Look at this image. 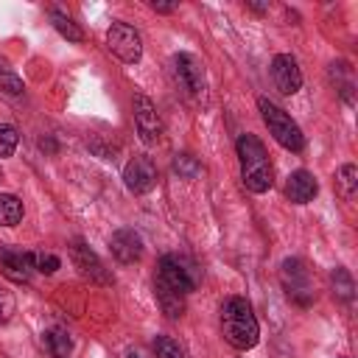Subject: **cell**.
Listing matches in <instances>:
<instances>
[{"label": "cell", "mask_w": 358, "mask_h": 358, "mask_svg": "<svg viewBox=\"0 0 358 358\" xmlns=\"http://www.w3.org/2000/svg\"><path fill=\"white\" fill-rule=\"evenodd\" d=\"M246 6H249L252 11H257V14H263V11L268 8V6H263V3H246Z\"/></svg>", "instance_id": "cell-29"}, {"label": "cell", "mask_w": 358, "mask_h": 358, "mask_svg": "<svg viewBox=\"0 0 358 358\" xmlns=\"http://www.w3.org/2000/svg\"><path fill=\"white\" fill-rule=\"evenodd\" d=\"M22 201L14 193H0V227H17L22 221Z\"/></svg>", "instance_id": "cell-18"}, {"label": "cell", "mask_w": 358, "mask_h": 358, "mask_svg": "<svg viewBox=\"0 0 358 358\" xmlns=\"http://www.w3.org/2000/svg\"><path fill=\"white\" fill-rule=\"evenodd\" d=\"M50 22H53V28H56L67 42H84V31H81V25H78L73 17H67L64 11L50 8Z\"/></svg>", "instance_id": "cell-16"}, {"label": "cell", "mask_w": 358, "mask_h": 358, "mask_svg": "<svg viewBox=\"0 0 358 358\" xmlns=\"http://www.w3.org/2000/svg\"><path fill=\"white\" fill-rule=\"evenodd\" d=\"M336 190H338V196L344 201H350L355 196V190H358V168L352 162H347V165L338 168V173H336Z\"/></svg>", "instance_id": "cell-19"}, {"label": "cell", "mask_w": 358, "mask_h": 358, "mask_svg": "<svg viewBox=\"0 0 358 358\" xmlns=\"http://www.w3.org/2000/svg\"><path fill=\"white\" fill-rule=\"evenodd\" d=\"M221 333L224 341L235 350H252L260 341V324L252 313V305L243 296H229L221 305Z\"/></svg>", "instance_id": "cell-2"}, {"label": "cell", "mask_w": 358, "mask_h": 358, "mask_svg": "<svg viewBox=\"0 0 358 358\" xmlns=\"http://www.w3.org/2000/svg\"><path fill=\"white\" fill-rule=\"evenodd\" d=\"M151 8H154V11H159V14H171V11L176 8V3H157V0H154V3H151Z\"/></svg>", "instance_id": "cell-28"}, {"label": "cell", "mask_w": 358, "mask_h": 358, "mask_svg": "<svg viewBox=\"0 0 358 358\" xmlns=\"http://www.w3.org/2000/svg\"><path fill=\"white\" fill-rule=\"evenodd\" d=\"M316 193H319V182H316V176H313L310 171H305V168L294 171V173L288 176V182H285V196H288L294 204H308V201H313Z\"/></svg>", "instance_id": "cell-14"}, {"label": "cell", "mask_w": 358, "mask_h": 358, "mask_svg": "<svg viewBox=\"0 0 358 358\" xmlns=\"http://www.w3.org/2000/svg\"><path fill=\"white\" fill-rule=\"evenodd\" d=\"M0 271H3L11 282H28V280L34 277L31 252H25V249H11V246H0Z\"/></svg>", "instance_id": "cell-12"}, {"label": "cell", "mask_w": 358, "mask_h": 358, "mask_svg": "<svg viewBox=\"0 0 358 358\" xmlns=\"http://www.w3.org/2000/svg\"><path fill=\"white\" fill-rule=\"evenodd\" d=\"M106 48L112 56H117L126 64L140 62L143 56V39L137 34V28H131L129 22H112L106 31Z\"/></svg>", "instance_id": "cell-6"}, {"label": "cell", "mask_w": 358, "mask_h": 358, "mask_svg": "<svg viewBox=\"0 0 358 358\" xmlns=\"http://www.w3.org/2000/svg\"><path fill=\"white\" fill-rule=\"evenodd\" d=\"M257 109H260V117H263V123L268 126V131H271V137L282 145V148H288V151H302L305 148V134H302V129L291 120V115L285 112V109H280L274 101H268V98H257Z\"/></svg>", "instance_id": "cell-4"}, {"label": "cell", "mask_w": 358, "mask_h": 358, "mask_svg": "<svg viewBox=\"0 0 358 358\" xmlns=\"http://www.w3.org/2000/svg\"><path fill=\"white\" fill-rule=\"evenodd\" d=\"M173 173L179 179H196L201 173V165H199V159L193 154H176L173 157Z\"/></svg>", "instance_id": "cell-22"}, {"label": "cell", "mask_w": 358, "mask_h": 358, "mask_svg": "<svg viewBox=\"0 0 358 358\" xmlns=\"http://www.w3.org/2000/svg\"><path fill=\"white\" fill-rule=\"evenodd\" d=\"M123 185L131 193H137V196L154 190V185H157V165H154V159L145 157V154L131 157L126 162V168H123Z\"/></svg>", "instance_id": "cell-9"}, {"label": "cell", "mask_w": 358, "mask_h": 358, "mask_svg": "<svg viewBox=\"0 0 358 358\" xmlns=\"http://www.w3.org/2000/svg\"><path fill=\"white\" fill-rule=\"evenodd\" d=\"M333 291H336V296H338V299H344V302H350V299H352L355 282H352L350 271H347V268H341V266L333 271Z\"/></svg>", "instance_id": "cell-24"}, {"label": "cell", "mask_w": 358, "mask_h": 358, "mask_svg": "<svg viewBox=\"0 0 358 358\" xmlns=\"http://www.w3.org/2000/svg\"><path fill=\"white\" fill-rule=\"evenodd\" d=\"M131 106H134V126L140 131V140L148 143V145L157 143L159 140V131H162V123H159V115H157V106L151 103V98L134 95Z\"/></svg>", "instance_id": "cell-11"}, {"label": "cell", "mask_w": 358, "mask_h": 358, "mask_svg": "<svg viewBox=\"0 0 358 358\" xmlns=\"http://www.w3.org/2000/svg\"><path fill=\"white\" fill-rule=\"evenodd\" d=\"M14 310H17V302H14V294H11L8 288H3V285H0V324H6V322H11V316H14Z\"/></svg>", "instance_id": "cell-27"}, {"label": "cell", "mask_w": 358, "mask_h": 358, "mask_svg": "<svg viewBox=\"0 0 358 358\" xmlns=\"http://www.w3.org/2000/svg\"><path fill=\"white\" fill-rule=\"evenodd\" d=\"M42 341H45V347H48L50 358H70V352H73V341H70L67 330H62V327L48 330Z\"/></svg>", "instance_id": "cell-17"}, {"label": "cell", "mask_w": 358, "mask_h": 358, "mask_svg": "<svg viewBox=\"0 0 358 358\" xmlns=\"http://www.w3.org/2000/svg\"><path fill=\"white\" fill-rule=\"evenodd\" d=\"M0 182H3V171H0Z\"/></svg>", "instance_id": "cell-31"}, {"label": "cell", "mask_w": 358, "mask_h": 358, "mask_svg": "<svg viewBox=\"0 0 358 358\" xmlns=\"http://www.w3.org/2000/svg\"><path fill=\"white\" fill-rule=\"evenodd\" d=\"M109 249H112V255H115L117 263H137L143 257V238L134 229L123 227V229L112 232Z\"/></svg>", "instance_id": "cell-13"}, {"label": "cell", "mask_w": 358, "mask_h": 358, "mask_svg": "<svg viewBox=\"0 0 358 358\" xmlns=\"http://www.w3.org/2000/svg\"><path fill=\"white\" fill-rule=\"evenodd\" d=\"M154 355L157 358H185V347L171 336H157L154 338Z\"/></svg>", "instance_id": "cell-23"}, {"label": "cell", "mask_w": 358, "mask_h": 358, "mask_svg": "<svg viewBox=\"0 0 358 358\" xmlns=\"http://www.w3.org/2000/svg\"><path fill=\"white\" fill-rule=\"evenodd\" d=\"M238 151V162H241V179L246 185V190L252 193H266L274 185V168L268 159L266 145L255 137V134H241L235 143Z\"/></svg>", "instance_id": "cell-1"}, {"label": "cell", "mask_w": 358, "mask_h": 358, "mask_svg": "<svg viewBox=\"0 0 358 358\" xmlns=\"http://www.w3.org/2000/svg\"><path fill=\"white\" fill-rule=\"evenodd\" d=\"M17 143H20V131L11 123H0V159L11 157L17 151Z\"/></svg>", "instance_id": "cell-26"}, {"label": "cell", "mask_w": 358, "mask_h": 358, "mask_svg": "<svg viewBox=\"0 0 358 358\" xmlns=\"http://www.w3.org/2000/svg\"><path fill=\"white\" fill-rule=\"evenodd\" d=\"M271 81L282 95H294L302 87V70L291 53H277L271 59Z\"/></svg>", "instance_id": "cell-10"}, {"label": "cell", "mask_w": 358, "mask_h": 358, "mask_svg": "<svg viewBox=\"0 0 358 358\" xmlns=\"http://www.w3.org/2000/svg\"><path fill=\"white\" fill-rule=\"evenodd\" d=\"M0 92H6V95H20L22 92V78L17 76L11 62L3 59V56H0Z\"/></svg>", "instance_id": "cell-20"}, {"label": "cell", "mask_w": 358, "mask_h": 358, "mask_svg": "<svg viewBox=\"0 0 358 358\" xmlns=\"http://www.w3.org/2000/svg\"><path fill=\"white\" fill-rule=\"evenodd\" d=\"M280 282L285 288V296L299 305V308H308L313 302V282H310V271L308 266L299 260V257H288L282 260L280 266Z\"/></svg>", "instance_id": "cell-5"}, {"label": "cell", "mask_w": 358, "mask_h": 358, "mask_svg": "<svg viewBox=\"0 0 358 358\" xmlns=\"http://www.w3.org/2000/svg\"><path fill=\"white\" fill-rule=\"evenodd\" d=\"M330 76H336V78L341 76V81H333V84L341 92V98L347 103H352V73H350V64L347 62H333L330 64Z\"/></svg>", "instance_id": "cell-21"}, {"label": "cell", "mask_w": 358, "mask_h": 358, "mask_svg": "<svg viewBox=\"0 0 358 358\" xmlns=\"http://www.w3.org/2000/svg\"><path fill=\"white\" fill-rule=\"evenodd\" d=\"M341 358H350V355H341Z\"/></svg>", "instance_id": "cell-32"}, {"label": "cell", "mask_w": 358, "mask_h": 358, "mask_svg": "<svg viewBox=\"0 0 358 358\" xmlns=\"http://www.w3.org/2000/svg\"><path fill=\"white\" fill-rule=\"evenodd\" d=\"M31 266H34V271H39V274H53L59 266H62V260H59V255H53V252H31Z\"/></svg>", "instance_id": "cell-25"}, {"label": "cell", "mask_w": 358, "mask_h": 358, "mask_svg": "<svg viewBox=\"0 0 358 358\" xmlns=\"http://www.w3.org/2000/svg\"><path fill=\"white\" fill-rule=\"evenodd\" d=\"M154 294H157V302H159V308H162V313L168 319H179L185 313V296L182 294L171 291L168 285H162L157 280H154Z\"/></svg>", "instance_id": "cell-15"}, {"label": "cell", "mask_w": 358, "mask_h": 358, "mask_svg": "<svg viewBox=\"0 0 358 358\" xmlns=\"http://www.w3.org/2000/svg\"><path fill=\"white\" fill-rule=\"evenodd\" d=\"M126 358H145V355H143L140 350H129V355H126Z\"/></svg>", "instance_id": "cell-30"}, {"label": "cell", "mask_w": 358, "mask_h": 358, "mask_svg": "<svg viewBox=\"0 0 358 358\" xmlns=\"http://www.w3.org/2000/svg\"><path fill=\"white\" fill-rule=\"evenodd\" d=\"M157 282L168 285L171 291L182 294V296H187L190 291L199 288L201 268L187 255H162L159 257V266H157Z\"/></svg>", "instance_id": "cell-3"}, {"label": "cell", "mask_w": 358, "mask_h": 358, "mask_svg": "<svg viewBox=\"0 0 358 358\" xmlns=\"http://www.w3.org/2000/svg\"><path fill=\"white\" fill-rule=\"evenodd\" d=\"M173 76L179 81V87L190 95V98H201L207 90V76H204V64L199 56L193 53H176L173 56Z\"/></svg>", "instance_id": "cell-7"}, {"label": "cell", "mask_w": 358, "mask_h": 358, "mask_svg": "<svg viewBox=\"0 0 358 358\" xmlns=\"http://www.w3.org/2000/svg\"><path fill=\"white\" fill-rule=\"evenodd\" d=\"M70 260H73V266L78 268V274H81L84 280H90V282H95V285H109V282H112V274L103 268L101 257H98L81 238H76V241L70 243Z\"/></svg>", "instance_id": "cell-8"}]
</instances>
